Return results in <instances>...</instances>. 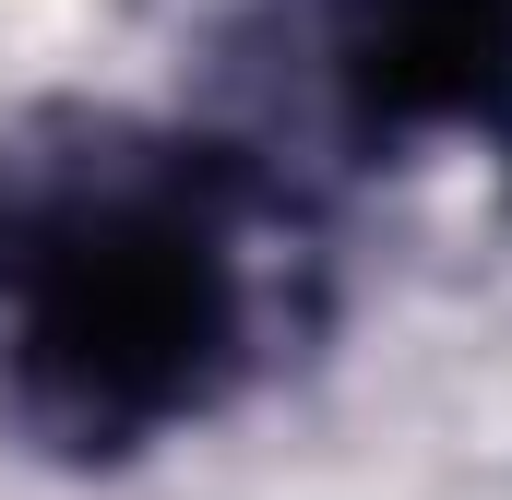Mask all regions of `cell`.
<instances>
[{"instance_id": "obj_1", "label": "cell", "mask_w": 512, "mask_h": 500, "mask_svg": "<svg viewBox=\"0 0 512 500\" xmlns=\"http://www.w3.org/2000/svg\"><path fill=\"white\" fill-rule=\"evenodd\" d=\"M239 358L215 179L131 120L60 108L0 143V381L60 453H131Z\"/></svg>"}, {"instance_id": "obj_2", "label": "cell", "mask_w": 512, "mask_h": 500, "mask_svg": "<svg viewBox=\"0 0 512 500\" xmlns=\"http://www.w3.org/2000/svg\"><path fill=\"white\" fill-rule=\"evenodd\" d=\"M334 72L370 131L512 143V0H346Z\"/></svg>"}]
</instances>
